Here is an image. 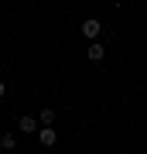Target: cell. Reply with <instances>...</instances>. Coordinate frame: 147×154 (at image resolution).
<instances>
[{
    "label": "cell",
    "mask_w": 147,
    "mask_h": 154,
    "mask_svg": "<svg viewBox=\"0 0 147 154\" xmlns=\"http://www.w3.org/2000/svg\"><path fill=\"white\" fill-rule=\"evenodd\" d=\"M99 31H103V24H99L96 17H89V21H82V34H86L89 41H96V38H99Z\"/></svg>",
    "instance_id": "6da1fadb"
},
{
    "label": "cell",
    "mask_w": 147,
    "mask_h": 154,
    "mask_svg": "<svg viewBox=\"0 0 147 154\" xmlns=\"http://www.w3.org/2000/svg\"><path fill=\"white\" fill-rule=\"evenodd\" d=\"M38 140L44 144V147H51V144L58 140V130H55V127H41V130H38Z\"/></svg>",
    "instance_id": "7a4b0ae2"
},
{
    "label": "cell",
    "mask_w": 147,
    "mask_h": 154,
    "mask_svg": "<svg viewBox=\"0 0 147 154\" xmlns=\"http://www.w3.org/2000/svg\"><path fill=\"white\" fill-rule=\"evenodd\" d=\"M103 55H106V48H103L99 41H93V45L86 48V58H89V62H103Z\"/></svg>",
    "instance_id": "3957f363"
},
{
    "label": "cell",
    "mask_w": 147,
    "mask_h": 154,
    "mask_svg": "<svg viewBox=\"0 0 147 154\" xmlns=\"http://www.w3.org/2000/svg\"><path fill=\"white\" fill-rule=\"evenodd\" d=\"M17 127H21V134H34V130H38V120H34V116H21Z\"/></svg>",
    "instance_id": "277c9868"
},
{
    "label": "cell",
    "mask_w": 147,
    "mask_h": 154,
    "mask_svg": "<svg viewBox=\"0 0 147 154\" xmlns=\"http://www.w3.org/2000/svg\"><path fill=\"white\" fill-rule=\"evenodd\" d=\"M0 147H4V151H14L17 147V137H14V134H4V137H0Z\"/></svg>",
    "instance_id": "5b68a950"
},
{
    "label": "cell",
    "mask_w": 147,
    "mask_h": 154,
    "mask_svg": "<svg viewBox=\"0 0 147 154\" xmlns=\"http://www.w3.org/2000/svg\"><path fill=\"white\" fill-rule=\"evenodd\" d=\"M41 123H44V127L55 123V110H51V106H44V110H41Z\"/></svg>",
    "instance_id": "8992f818"
},
{
    "label": "cell",
    "mask_w": 147,
    "mask_h": 154,
    "mask_svg": "<svg viewBox=\"0 0 147 154\" xmlns=\"http://www.w3.org/2000/svg\"><path fill=\"white\" fill-rule=\"evenodd\" d=\"M4 93H7V86H4V82H0V96H4Z\"/></svg>",
    "instance_id": "52a82bcc"
}]
</instances>
